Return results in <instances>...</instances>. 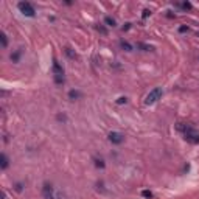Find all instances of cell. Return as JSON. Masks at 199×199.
<instances>
[{"mask_svg": "<svg viewBox=\"0 0 199 199\" xmlns=\"http://www.w3.org/2000/svg\"><path fill=\"white\" fill-rule=\"evenodd\" d=\"M176 129L184 134V139L188 143H193V145H198V143H199V134L190 124H187V123H177L176 124Z\"/></svg>", "mask_w": 199, "mask_h": 199, "instance_id": "obj_1", "label": "cell"}, {"mask_svg": "<svg viewBox=\"0 0 199 199\" xmlns=\"http://www.w3.org/2000/svg\"><path fill=\"white\" fill-rule=\"evenodd\" d=\"M42 195H44L45 199H62V195H61L59 192H56V190H54V187L50 185V184H45V185H44Z\"/></svg>", "mask_w": 199, "mask_h": 199, "instance_id": "obj_2", "label": "cell"}, {"mask_svg": "<svg viewBox=\"0 0 199 199\" xmlns=\"http://www.w3.org/2000/svg\"><path fill=\"white\" fill-rule=\"evenodd\" d=\"M17 8H19V11L23 16H27V17H34L36 16V10L33 8V5H31L30 2H19Z\"/></svg>", "mask_w": 199, "mask_h": 199, "instance_id": "obj_3", "label": "cell"}, {"mask_svg": "<svg viewBox=\"0 0 199 199\" xmlns=\"http://www.w3.org/2000/svg\"><path fill=\"white\" fill-rule=\"evenodd\" d=\"M53 76H54V83L56 84L64 83V69L61 67V64L56 59L53 61Z\"/></svg>", "mask_w": 199, "mask_h": 199, "instance_id": "obj_4", "label": "cell"}, {"mask_svg": "<svg viewBox=\"0 0 199 199\" xmlns=\"http://www.w3.org/2000/svg\"><path fill=\"white\" fill-rule=\"evenodd\" d=\"M162 89L160 87H156V89H153L148 95H146V98H145V104H148V106H151V104H154V103H157L159 100H160V97H162Z\"/></svg>", "mask_w": 199, "mask_h": 199, "instance_id": "obj_5", "label": "cell"}, {"mask_svg": "<svg viewBox=\"0 0 199 199\" xmlns=\"http://www.w3.org/2000/svg\"><path fill=\"white\" fill-rule=\"evenodd\" d=\"M124 140V137H123V134H120V132H110L109 134V142H112V143H121Z\"/></svg>", "mask_w": 199, "mask_h": 199, "instance_id": "obj_6", "label": "cell"}, {"mask_svg": "<svg viewBox=\"0 0 199 199\" xmlns=\"http://www.w3.org/2000/svg\"><path fill=\"white\" fill-rule=\"evenodd\" d=\"M8 165H10V160H8L6 154L3 153L2 156H0V168H2V170H6V168H8Z\"/></svg>", "mask_w": 199, "mask_h": 199, "instance_id": "obj_7", "label": "cell"}, {"mask_svg": "<svg viewBox=\"0 0 199 199\" xmlns=\"http://www.w3.org/2000/svg\"><path fill=\"white\" fill-rule=\"evenodd\" d=\"M0 41H2V47L6 48V47H8V37H6V34L3 33V31L0 33Z\"/></svg>", "mask_w": 199, "mask_h": 199, "instance_id": "obj_8", "label": "cell"}, {"mask_svg": "<svg viewBox=\"0 0 199 199\" xmlns=\"http://www.w3.org/2000/svg\"><path fill=\"white\" fill-rule=\"evenodd\" d=\"M120 45L123 47V48H124L126 51H132V45H131L129 42H124V41H121V42H120Z\"/></svg>", "mask_w": 199, "mask_h": 199, "instance_id": "obj_9", "label": "cell"}, {"mask_svg": "<svg viewBox=\"0 0 199 199\" xmlns=\"http://www.w3.org/2000/svg\"><path fill=\"white\" fill-rule=\"evenodd\" d=\"M137 47H139V48H142V50H145V51H149V50H153V47H151V45H146V44H137Z\"/></svg>", "mask_w": 199, "mask_h": 199, "instance_id": "obj_10", "label": "cell"}, {"mask_svg": "<svg viewBox=\"0 0 199 199\" xmlns=\"http://www.w3.org/2000/svg\"><path fill=\"white\" fill-rule=\"evenodd\" d=\"M142 196L146 198V199H153V193H151L149 190H143V192H142Z\"/></svg>", "mask_w": 199, "mask_h": 199, "instance_id": "obj_11", "label": "cell"}, {"mask_svg": "<svg viewBox=\"0 0 199 199\" xmlns=\"http://www.w3.org/2000/svg\"><path fill=\"white\" fill-rule=\"evenodd\" d=\"M104 22L107 23V27H115V20H114L112 17H109V16H107V17L104 19Z\"/></svg>", "mask_w": 199, "mask_h": 199, "instance_id": "obj_12", "label": "cell"}, {"mask_svg": "<svg viewBox=\"0 0 199 199\" xmlns=\"http://www.w3.org/2000/svg\"><path fill=\"white\" fill-rule=\"evenodd\" d=\"M95 165L100 166V168H104V162H103L101 159H95Z\"/></svg>", "mask_w": 199, "mask_h": 199, "instance_id": "obj_13", "label": "cell"}, {"mask_svg": "<svg viewBox=\"0 0 199 199\" xmlns=\"http://www.w3.org/2000/svg\"><path fill=\"white\" fill-rule=\"evenodd\" d=\"M69 97H70L72 100H73V98H78V97H79V93H78V92H75V90H70V92H69Z\"/></svg>", "mask_w": 199, "mask_h": 199, "instance_id": "obj_14", "label": "cell"}, {"mask_svg": "<svg viewBox=\"0 0 199 199\" xmlns=\"http://www.w3.org/2000/svg\"><path fill=\"white\" fill-rule=\"evenodd\" d=\"M126 101H128V98H126V97H120V98L117 100V104H124Z\"/></svg>", "mask_w": 199, "mask_h": 199, "instance_id": "obj_15", "label": "cell"}, {"mask_svg": "<svg viewBox=\"0 0 199 199\" xmlns=\"http://www.w3.org/2000/svg\"><path fill=\"white\" fill-rule=\"evenodd\" d=\"M149 14H151V11H149V10H143V14H142V16H143V19H146Z\"/></svg>", "mask_w": 199, "mask_h": 199, "instance_id": "obj_16", "label": "cell"}, {"mask_svg": "<svg viewBox=\"0 0 199 199\" xmlns=\"http://www.w3.org/2000/svg\"><path fill=\"white\" fill-rule=\"evenodd\" d=\"M179 30H180V31H182V33H184V31H187V30H188V28H187V27H180V28H179Z\"/></svg>", "mask_w": 199, "mask_h": 199, "instance_id": "obj_17", "label": "cell"}, {"mask_svg": "<svg viewBox=\"0 0 199 199\" xmlns=\"http://www.w3.org/2000/svg\"><path fill=\"white\" fill-rule=\"evenodd\" d=\"M3 199H6V198H5V196H3Z\"/></svg>", "mask_w": 199, "mask_h": 199, "instance_id": "obj_18", "label": "cell"}]
</instances>
